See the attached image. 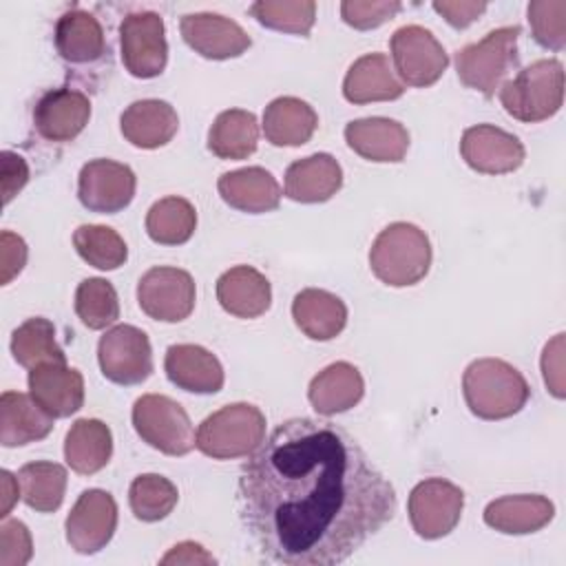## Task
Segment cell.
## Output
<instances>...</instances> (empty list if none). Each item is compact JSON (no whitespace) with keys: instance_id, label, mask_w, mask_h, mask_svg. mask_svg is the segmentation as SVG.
<instances>
[{"instance_id":"cell-10","label":"cell","mask_w":566,"mask_h":566,"mask_svg":"<svg viewBox=\"0 0 566 566\" xmlns=\"http://www.w3.org/2000/svg\"><path fill=\"white\" fill-rule=\"evenodd\" d=\"M119 49L124 69L139 80H150L164 73L168 62L166 27L159 13H128L119 24Z\"/></svg>"},{"instance_id":"cell-7","label":"cell","mask_w":566,"mask_h":566,"mask_svg":"<svg viewBox=\"0 0 566 566\" xmlns=\"http://www.w3.org/2000/svg\"><path fill=\"white\" fill-rule=\"evenodd\" d=\"M130 418L137 436L166 455H186L195 449L197 433L186 409L164 394L139 396Z\"/></svg>"},{"instance_id":"cell-29","label":"cell","mask_w":566,"mask_h":566,"mask_svg":"<svg viewBox=\"0 0 566 566\" xmlns=\"http://www.w3.org/2000/svg\"><path fill=\"white\" fill-rule=\"evenodd\" d=\"M292 318L307 338L332 340L347 325V305L327 290L305 287L292 301Z\"/></svg>"},{"instance_id":"cell-32","label":"cell","mask_w":566,"mask_h":566,"mask_svg":"<svg viewBox=\"0 0 566 566\" xmlns=\"http://www.w3.org/2000/svg\"><path fill=\"white\" fill-rule=\"evenodd\" d=\"M113 455V433L97 418H80L64 438V460L80 475L102 471Z\"/></svg>"},{"instance_id":"cell-43","label":"cell","mask_w":566,"mask_h":566,"mask_svg":"<svg viewBox=\"0 0 566 566\" xmlns=\"http://www.w3.org/2000/svg\"><path fill=\"white\" fill-rule=\"evenodd\" d=\"M33 555L31 533L20 520L0 524V566H24Z\"/></svg>"},{"instance_id":"cell-45","label":"cell","mask_w":566,"mask_h":566,"mask_svg":"<svg viewBox=\"0 0 566 566\" xmlns=\"http://www.w3.org/2000/svg\"><path fill=\"white\" fill-rule=\"evenodd\" d=\"M539 363L548 391L555 398H564V334H557L553 340L546 343Z\"/></svg>"},{"instance_id":"cell-40","label":"cell","mask_w":566,"mask_h":566,"mask_svg":"<svg viewBox=\"0 0 566 566\" xmlns=\"http://www.w3.org/2000/svg\"><path fill=\"white\" fill-rule=\"evenodd\" d=\"M250 13L268 29L310 35L316 20V2L312 0H259L250 4Z\"/></svg>"},{"instance_id":"cell-34","label":"cell","mask_w":566,"mask_h":566,"mask_svg":"<svg viewBox=\"0 0 566 566\" xmlns=\"http://www.w3.org/2000/svg\"><path fill=\"white\" fill-rule=\"evenodd\" d=\"M20 497L38 513H53L60 509L66 491V469L57 462H29L18 471Z\"/></svg>"},{"instance_id":"cell-1","label":"cell","mask_w":566,"mask_h":566,"mask_svg":"<svg viewBox=\"0 0 566 566\" xmlns=\"http://www.w3.org/2000/svg\"><path fill=\"white\" fill-rule=\"evenodd\" d=\"M396 491L343 427L281 422L243 462L239 513L263 559L336 566L396 513Z\"/></svg>"},{"instance_id":"cell-26","label":"cell","mask_w":566,"mask_h":566,"mask_svg":"<svg viewBox=\"0 0 566 566\" xmlns=\"http://www.w3.org/2000/svg\"><path fill=\"white\" fill-rule=\"evenodd\" d=\"M119 130L137 148L166 146L179 130L177 111L164 99H137L119 117Z\"/></svg>"},{"instance_id":"cell-14","label":"cell","mask_w":566,"mask_h":566,"mask_svg":"<svg viewBox=\"0 0 566 566\" xmlns=\"http://www.w3.org/2000/svg\"><path fill=\"white\" fill-rule=\"evenodd\" d=\"M137 188L130 166L113 159H91L77 175V199L91 212L115 214L124 210Z\"/></svg>"},{"instance_id":"cell-17","label":"cell","mask_w":566,"mask_h":566,"mask_svg":"<svg viewBox=\"0 0 566 566\" xmlns=\"http://www.w3.org/2000/svg\"><path fill=\"white\" fill-rule=\"evenodd\" d=\"M91 117V102L77 88L46 91L33 108V126L46 142L64 144L75 139Z\"/></svg>"},{"instance_id":"cell-23","label":"cell","mask_w":566,"mask_h":566,"mask_svg":"<svg viewBox=\"0 0 566 566\" xmlns=\"http://www.w3.org/2000/svg\"><path fill=\"white\" fill-rule=\"evenodd\" d=\"M343 186V168L329 153L296 159L285 170V197L296 203L329 201Z\"/></svg>"},{"instance_id":"cell-13","label":"cell","mask_w":566,"mask_h":566,"mask_svg":"<svg viewBox=\"0 0 566 566\" xmlns=\"http://www.w3.org/2000/svg\"><path fill=\"white\" fill-rule=\"evenodd\" d=\"M117 504L108 491L86 489L66 515L64 531L69 546L80 555L99 553L115 535Z\"/></svg>"},{"instance_id":"cell-24","label":"cell","mask_w":566,"mask_h":566,"mask_svg":"<svg viewBox=\"0 0 566 566\" xmlns=\"http://www.w3.org/2000/svg\"><path fill=\"white\" fill-rule=\"evenodd\" d=\"M484 524L504 535L537 533L555 517V504L539 493L502 495L486 504Z\"/></svg>"},{"instance_id":"cell-20","label":"cell","mask_w":566,"mask_h":566,"mask_svg":"<svg viewBox=\"0 0 566 566\" xmlns=\"http://www.w3.org/2000/svg\"><path fill=\"white\" fill-rule=\"evenodd\" d=\"M345 142L356 155L378 164H398L409 150L407 128L389 117L352 119L345 126Z\"/></svg>"},{"instance_id":"cell-18","label":"cell","mask_w":566,"mask_h":566,"mask_svg":"<svg viewBox=\"0 0 566 566\" xmlns=\"http://www.w3.org/2000/svg\"><path fill=\"white\" fill-rule=\"evenodd\" d=\"M29 394L53 418H69L84 405V378L66 363H44L29 369Z\"/></svg>"},{"instance_id":"cell-3","label":"cell","mask_w":566,"mask_h":566,"mask_svg":"<svg viewBox=\"0 0 566 566\" xmlns=\"http://www.w3.org/2000/svg\"><path fill=\"white\" fill-rule=\"evenodd\" d=\"M369 268L380 283L391 287L420 283L431 268L429 237L413 223H389L369 248Z\"/></svg>"},{"instance_id":"cell-30","label":"cell","mask_w":566,"mask_h":566,"mask_svg":"<svg viewBox=\"0 0 566 566\" xmlns=\"http://www.w3.org/2000/svg\"><path fill=\"white\" fill-rule=\"evenodd\" d=\"M53 40L60 57L69 64L95 62L104 55L106 49L99 20L84 9H71L62 13L55 22Z\"/></svg>"},{"instance_id":"cell-48","label":"cell","mask_w":566,"mask_h":566,"mask_svg":"<svg viewBox=\"0 0 566 566\" xmlns=\"http://www.w3.org/2000/svg\"><path fill=\"white\" fill-rule=\"evenodd\" d=\"M159 564H217V559L197 542H179L159 559Z\"/></svg>"},{"instance_id":"cell-16","label":"cell","mask_w":566,"mask_h":566,"mask_svg":"<svg viewBox=\"0 0 566 566\" xmlns=\"http://www.w3.org/2000/svg\"><path fill=\"white\" fill-rule=\"evenodd\" d=\"M184 42L208 60H230L243 55L252 40L234 20L219 13H186L179 22Z\"/></svg>"},{"instance_id":"cell-6","label":"cell","mask_w":566,"mask_h":566,"mask_svg":"<svg viewBox=\"0 0 566 566\" xmlns=\"http://www.w3.org/2000/svg\"><path fill=\"white\" fill-rule=\"evenodd\" d=\"M517 24L489 31L482 40L462 46L455 53V71L467 88L493 97L504 77L517 66Z\"/></svg>"},{"instance_id":"cell-22","label":"cell","mask_w":566,"mask_h":566,"mask_svg":"<svg viewBox=\"0 0 566 566\" xmlns=\"http://www.w3.org/2000/svg\"><path fill=\"white\" fill-rule=\"evenodd\" d=\"M217 190L230 208L248 214L276 210L283 195L274 175L261 166L223 172L217 181Z\"/></svg>"},{"instance_id":"cell-4","label":"cell","mask_w":566,"mask_h":566,"mask_svg":"<svg viewBox=\"0 0 566 566\" xmlns=\"http://www.w3.org/2000/svg\"><path fill=\"white\" fill-rule=\"evenodd\" d=\"M500 102L520 122L535 124L553 117L564 102V66L555 57H542L502 82Z\"/></svg>"},{"instance_id":"cell-39","label":"cell","mask_w":566,"mask_h":566,"mask_svg":"<svg viewBox=\"0 0 566 566\" xmlns=\"http://www.w3.org/2000/svg\"><path fill=\"white\" fill-rule=\"evenodd\" d=\"M75 314L88 329H106L119 318V298L111 281L91 276L75 290Z\"/></svg>"},{"instance_id":"cell-12","label":"cell","mask_w":566,"mask_h":566,"mask_svg":"<svg viewBox=\"0 0 566 566\" xmlns=\"http://www.w3.org/2000/svg\"><path fill=\"white\" fill-rule=\"evenodd\" d=\"M195 281L190 272L172 265H157L142 274L137 303L142 312L161 323H179L195 310Z\"/></svg>"},{"instance_id":"cell-35","label":"cell","mask_w":566,"mask_h":566,"mask_svg":"<svg viewBox=\"0 0 566 566\" xmlns=\"http://www.w3.org/2000/svg\"><path fill=\"white\" fill-rule=\"evenodd\" d=\"M197 228V210L184 197H164L146 212V234L159 245H181Z\"/></svg>"},{"instance_id":"cell-21","label":"cell","mask_w":566,"mask_h":566,"mask_svg":"<svg viewBox=\"0 0 566 566\" xmlns=\"http://www.w3.org/2000/svg\"><path fill=\"white\" fill-rule=\"evenodd\" d=\"M405 93V84L398 80L389 55L367 53L354 60L343 80V97L349 104L391 102Z\"/></svg>"},{"instance_id":"cell-19","label":"cell","mask_w":566,"mask_h":566,"mask_svg":"<svg viewBox=\"0 0 566 566\" xmlns=\"http://www.w3.org/2000/svg\"><path fill=\"white\" fill-rule=\"evenodd\" d=\"M168 380L190 394H217L223 387L226 374L219 358L201 345H170L164 356Z\"/></svg>"},{"instance_id":"cell-42","label":"cell","mask_w":566,"mask_h":566,"mask_svg":"<svg viewBox=\"0 0 566 566\" xmlns=\"http://www.w3.org/2000/svg\"><path fill=\"white\" fill-rule=\"evenodd\" d=\"M400 9L402 4L398 0H343L340 18L345 24L358 31H367L385 24Z\"/></svg>"},{"instance_id":"cell-11","label":"cell","mask_w":566,"mask_h":566,"mask_svg":"<svg viewBox=\"0 0 566 566\" xmlns=\"http://www.w3.org/2000/svg\"><path fill=\"white\" fill-rule=\"evenodd\" d=\"M97 363L106 380L115 385H139L153 374V349L144 329L113 325L97 343Z\"/></svg>"},{"instance_id":"cell-15","label":"cell","mask_w":566,"mask_h":566,"mask_svg":"<svg viewBox=\"0 0 566 566\" xmlns=\"http://www.w3.org/2000/svg\"><path fill=\"white\" fill-rule=\"evenodd\" d=\"M460 155L480 175H506L524 164V144L493 124H475L462 133Z\"/></svg>"},{"instance_id":"cell-28","label":"cell","mask_w":566,"mask_h":566,"mask_svg":"<svg viewBox=\"0 0 566 566\" xmlns=\"http://www.w3.org/2000/svg\"><path fill=\"white\" fill-rule=\"evenodd\" d=\"M49 416L31 394L4 391L0 396V442L2 447H24L44 440L53 431Z\"/></svg>"},{"instance_id":"cell-36","label":"cell","mask_w":566,"mask_h":566,"mask_svg":"<svg viewBox=\"0 0 566 566\" xmlns=\"http://www.w3.org/2000/svg\"><path fill=\"white\" fill-rule=\"evenodd\" d=\"M13 360L27 369L44 363H66L64 349L55 340V327L44 316L27 318L11 334Z\"/></svg>"},{"instance_id":"cell-33","label":"cell","mask_w":566,"mask_h":566,"mask_svg":"<svg viewBox=\"0 0 566 566\" xmlns=\"http://www.w3.org/2000/svg\"><path fill=\"white\" fill-rule=\"evenodd\" d=\"M259 144L254 113L228 108L219 113L208 130V150L219 159H248Z\"/></svg>"},{"instance_id":"cell-31","label":"cell","mask_w":566,"mask_h":566,"mask_svg":"<svg viewBox=\"0 0 566 566\" xmlns=\"http://www.w3.org/2000/svg\"><path fill=\"white\" fill-rule=\"evenodd\" d=\"M316 126V111L301 97H276L263 111V135L272 146H303Z\"/></svg>"},{"instance_id":"cell-2","label":"cell","mask_w":566,"mask_h":566,"mask_svg":"<svg viewBox=\"0 0 566 566\" xmlns=\"http://www.w3.org/2000/svg\"><path fill=\"white\" fill-rule=\"evenodd\" d=\"M469 411L482 420H504L524 409L531 389L520 369L502 358H478L462 374Z\"/></svg>"},{"instance_id":"cell-46","label":"cell","mask_w":566,"mask_h":566,"mask_svg":"<svg viewBox=\"0 0 566 566\" xmlns=\"http://www.w3.org/2000/svg\"><path fill=\"white\" fill-rule=\"evenodd\" d=\"M0 166H2V203H11V199L27 186L29 181V166L24 157H20L13 150H2L0 155Z\"/></svg>"},{"instance_id":"cell-8","label":"cell","mask_w":566,"mask_h":566,"mask_svg":"<svg viewBox=\"0 0 566 566\" xmlns=\"http://www.w3.org/2000/svg\"><path fill=\"white\" fill-rule=\"evenodd\" d=\"M391 64L407 86L427 88L436 84L449 66V55L436 35L420 24H405L389 40Z\"/></svg>"},{"instance_id":"cell-44","label":"cell","mask_w":566,"mask_h":566,"mask_svg":"<svg viewBox=\"0 0 566 566\" xmlns=\"http://www.w3.org/2000/svg\"><path fill=\"white\" fill-rule=\"evenodd\" d=\"M27 243L11 230L0 232V285H9L27 265Z\"/></svg>"},{"instance_id":"cell-27","label":"cell","mask_w":566,"mask_h":566,"mask_svg":"<svg viewBox=\"0 0 566 566\" xmlns=\"http://www.w3.org/2000/svg\"><path fill=\"white\" fill-rule=\"evenodd\" d=\"M365 394V380L347 360H338L321 369L307 387L310 405L321 416H336L343 411H349L360 402Z\"/></svg>"},{"instance_id":"cell-49","label":"cell","mask_w":566,"mask_h":566,"mask_svg":"<svg viewBox=\"0 0 566 566\" xmlns=\"http://www.w3.org/2000/svg\"><path fill=\"white\" fill-rule=\"evenodd\" d=\"M0 484H2V509H0V517L7 520L13 502L18 500V475L13 478L9 471H0Z\"/></svg>"},{"instance_id":"cell-38","label":"cell","mask_w":566,"mask_h":566,"mask_svg":"<svg viewBox=\"0 0 566 566\" xmlns=\"http://www.w3.org/2000/svg\"><path fill=\"white\" fill-rule=\"evenodd\" d=\"M177 486L159 473H142L130 482L128 504L137 520L159 522L177 506Z\"/></svg>"},{"instance_id":"cell-37","label":"cell","mask_w":566,"mask_h":566,"mask_svg":"<svg viewBox=\"0 0 566 566\" xmlns=\"http://www.w3.org/2000/svg\"><path fill=\"white\" fill-rule=\"evenodd\" d=\"M73 248L82 261L97 270H117L128 259L126 241L117 230L97 223H84L73 232Z\"/></svg>"},{"instance_id":"cell-5","label":"cell","mask_w":566,"mask_h":566,"mask_svg":"<svg viewBox=\"0 0 566 566\" xmlns=\"http://www.w3.org/2000/svg\"><path fill=\"white\" fill-rule=\"evenodd\" d=\"M265 416L250 402H232L210 413L197 429L195 447L212 460L250 455L265 440Z\"/></svg>"},{"instance_id":"cell-25","label":"cell","mask_w":566,"mask_h":566,"mask_svg":"<svg viewBox=\"0 0 566 566\" xmlns=\"http://www.w3.org/2000/svg\"><path fill=\"white\" fill-rule=\"evenodd\" d=\"M219 305L237 318H256L272 305V285L252 265H234L217 279Z\"/></svg>"},{"instance_id":"cell-41","label":"cell","mask_w":566,"mask_h":566,"mask_svg":"<svg viewBox=\"0 0 566 566\" xmlns=\"http://www.w3.org/2000/svg\"><path fill=\"white\" fill-rule=\"evenodd\" d=\"M533 40L551 51L566 46V0H533L526 7Z\"/></svg>"},{"instance_id":"cell-47","label":"cell","mask_w":566,"mask_h":566,"mask_svg":"<svg viewBox=\"0 0 566 566\" xmlns=\"http://www.w3.org/2000/svg\"><path fill=\"white\" fill-rule=\"evenodd\" d=\"M431 7L453 29H467L486 11V2L482 0L480 2L478 0H436Z\"/></svg>"},{"instance_id":"cell-9","label":"cell","mask_w":566,"mask_h":566,"mask_svg":"<svg viewBox=\"0 0 566 566\" xmlns=\"http://www.w3.org/2000/svg\"><path fill=\"white\" fill-rule=\"evenodd\" d=\"M462 509L464 491L444 478H427L418 482L407 500L409 522L422 539H440L449 535L458 526Z\"/></svg>"}]
</instances>
